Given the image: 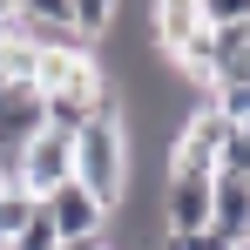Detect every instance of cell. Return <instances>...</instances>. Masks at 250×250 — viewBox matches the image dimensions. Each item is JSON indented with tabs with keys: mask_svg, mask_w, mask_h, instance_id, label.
<instances>
[{
	"mask_svg": "<svg viewBox=\"0 0 250 250\" xmlns=\"http://www.w3.org/2000/svg\"><path fill=\"white\" fill-rule=\"evenodd\" d=\"M128 176H135V135H128L122 102H108L102 115H88V122L75 128V183L95 189L102 203L115 209L128 196Z\"/></svg>",
	"mask_w": 250,
	"mask_h": 250,
	"instance_id": "1",
	"label": "cell"
},
{
	"mask_svg": "<svg viewBox=\"0 0 250 250\" xmlns=\"http://www.w3.org/2000/svg\"><path fill=\"white\" fill-rule=\"evenodd\" d=\"M223 142H230V122H223V108L196 102V108L176 122V135H169L163 176H216V163H223Z\"/></svg>",
	"mask_w": 250,
	"mask_h": 250,
	"instance_id": "2",
	"label": "cell"
},
{
	"mask_svg": "<svg viewBox=\"0 0 250 250\" xmlns=\"http://www.w3.org/2000/svg\"><path fill=\"white\" fill-rule=\"evenodd\" d=\"M209 203H216V176H163V230L169 237L209 230Z\"/></svg>",
	"mask_w": 250,
	"mask_h": 250,
	"instance_id": "4",
	"label": "cell"
},
{
	"mask_svg": "<svg viewBox=\"0 0 250 250\" xmlns=\"http://www.w3.org/2000/svg\"><path fill=\"white\" fill-rule=\"evenodd\" d=\"M41 209L54 216V230H61V244H88V237H102V223H108V203L95 196V189H82L75 176L54 189V196H41Z\"/></svg>",
	"mask_w": 250,
	"mask_h": 250,
	"instance_id": "5",
	"label": "cell"
},
{
	"mask_svg": "<svg viewBox=\"0 0 250 250\" xmlns=\"http://www.w3.org/2000/svg\"><path fill=\"white\" fill-rule=\"evenodd\" d=\"M68 7H75V41L95 47L108 27H115V7H122V0H68Z\"/></svg>",
	"mask_w": 250,
	"mask_h": 250,
	"instance_id": "8",
	"label": "cell"
},
{
	"mask_svg": "<svg viewBox=\"0 0 250 250\" xmlns=\"http://www.w3.org/2000/svg\"><path fill=\"white\" fill-rule=\"evenodd\" d=\"M216 169L250 183V122H244V128H230V142H223V163H216Z\"/></svg>",
	"mask_w": 250,
	"mask_h": 250,
	"instance_id": "11",
	"label": "cell"
},
{
	"mask_svg": "<svg viewBox=\"0 0 250 250\" xmlns=\"http://www.w3.org/2000/svg\"><path fill=\"white\" fill-rule=\"evenodd\" d=\"M68 176H75V135H61V128L27 135V149H21V163H14V183L41 203V196H54Z\"/></svg>",
	"mask_w": 250,
	"mask_h": 250,
	"instance_id": "3",
	"label": "cell"
},
{
	"mask_svg": "<svg viewBox=\"0 0 250 250\" xmlns=\"http://www.w3.org/2000/svg\"><path fill=\"white\" fill-rule=\"evenodd\" d=\"M237 250H250V244H237Z\"/></svg>",
	"mask_w": 250,
	"mask_h": 250,
	"instance_id": "13",
	"label": "cell"
},
{
	"mask_svg": "<svg viewBox=\"0 0 250 250\" xmlns=\"http://www.w3.org/2000/svg\"><path fill=\"white\" fill-rule=\"evenodd\" d=\"M7 250H61V230H54V216L34 203V216L14 230V244H7Z\"/></svg>",
	"mask_w": 250,
	"mask_h": 250,
	"instance_id": "9",
	"label": "cell"
},
{
	"mask_svg": "<svg viewBox=\"0 0 250 250\" xmlns=\"http://www.w3.org/2000/svg\"><path fill=\"white\" fill-rule=\"evenodd\" d=\"M203 27H250V0H196Z\"/></svg>",
	"mask_w": 250,
	"mask_h": 250,
	"instance_id": "10",
	"label": "cell"
},
{
	"mask_svg": "<svg viewBox=\"0 0 250 250\" xmlns=\"http://www.w3.org/2000/svg\"><path fill=\"white\" fill-rule=\"evenodd\" d=\"M209 230H223L230 244H250V183L216 169V203H209Z\"/></svg>",
	"mask_w": 250,
	"mask_h": 250,
	"instance_id": "6",
	"label": "cell"
},
{
	"mask_svg": "<svg viewBox=\"0 0 250 250\" xmlns=\"http://www.w3.org/2000/svg\"><path fill=\"white\" fill-rule=\"evenodd\" d=\"M196 27H203V7L196 0H156V41H163V54H176Z\"/></svg>",
	"mask_w": 250,
	"mask_h": 250,
	"instance_id": "7",
	"label": "cell"
},
{
	"mask_svg": "<svg viewBox=\"0 0 250 250\" xmlns=\"http://www.w3.org/2000/svg\"><path fill=\"white\" fill-rule=\"evenodd\" d=\"M61 250H108V244H102V237H88V244H61Z\"/></svg>",
	"mask_w": 250,
	"mask_h": 250,
	"instance_id": "12",
	"label": "cell"
}]
</instances>
